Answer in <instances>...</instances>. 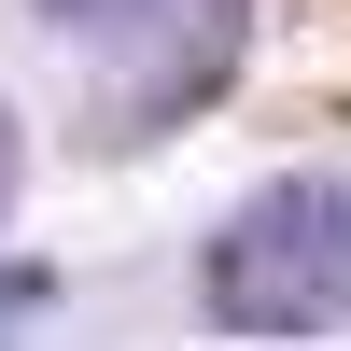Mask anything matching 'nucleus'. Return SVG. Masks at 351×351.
I'll return each mask as SVG.
<instances>
[{"label": "nucleus", "mask_w": 351, "mask_h": 351, "mask_svg": "<svg viewBox=\"0 0 351 351\" xmlns=\"http://www.w3.org/2000/svg\"><path fill=\"white\" fill-rule=\"evenodd\" d=\"M197 295H211L225 337H324V324H351V183L295 169V183L239 197L211 225Z\"/></svg>", "instance_id": "f257e3e1"}, {"label": "nucleus", "mask_w": 351, "mask_h": 351, "mask_svg": "<svg viewBox=\"0 0 351 351\" xmlns=\"http://www.w3.org/2000/svg\"><path fill=\"white\" fill-rule=\"evenodd\" d=\"M225 71H239V14H197L183 43H155V56H141V71L99 99V127H112V141H155V127H183Z\"/></svg>", "instance_id": "f03ea898"}, {"label": "nucleus", "mask_w": 351, "mask_h": 351, "mask_svg": "<svg viewBox=\"0 0 351 351\" xmlns=\"http://www.w3.org/2000/svg\"><path fill=\"white\" fill-rule=\"evenodd\" d=\"M43 295H56L43 267H0V337H28V324H43Z\"/></svg>", "instance_id": "7ed1b4c3"}, {"label": "nucleus", "mask_w": 351, "mask_h": 351, "mask_svg": "<svg viewBox=\"0 0 351 351\" xmlns=\"http://www.w3.org/2000/svg\"><path fill=\"white\" fill-rule=\"evenodd\" d=\"M56 28H127V14H155V0H43Z\"/></svg>", "instance_id": "20e7f679"}, {"label": "nucleus", "mask_w": 351, "mask_h": 351, "mask_svg": "<svg viewBox=\"0 0 351 351\" xmlns=\"http://www.w3.org/2000/svg\"><path fill=\"white\" fill-rule=\"evenodd\" d=\"M14 183H28V141H14V99H0V225H14Z\"/></svg>", "instance_id": "39448f33"}]
</instances>
